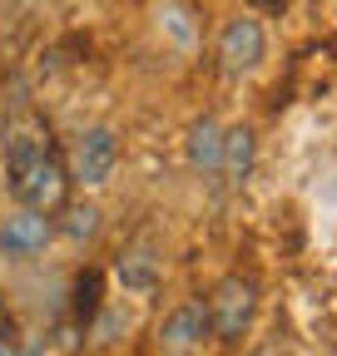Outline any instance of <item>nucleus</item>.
Here are the masks:
<instances>
[{
    "label": "nucleus",
    "instance_id": "1",
    "mask_svg": "<svg viewBox=\"0 0 337 356\" xmlns=\"http://www.w3.org/2000/svg\"><path fill=\"white\" fill-rule=\"evenodd\" d=\"M6 188L20 208L60 213L70 203V168L60 163V154H40V159H25L15 168H6Z\"/></svg>",
    "mask_w": 337,
    "mask_h": 356
},
{
    "label": "nucleus",
    "instance_id": "2",
    "mask_svg": "<svg viewBox=\"0 0 337 356\" xmlns=\"http://www.w3.org/2000/svg\"><path fill=\"white\" fill-rule=\"evenodd\" d=\"M253 312H258V282L248 273H228L208 292V332L219 341H238L253 327Z\"/></svg>",
    "mask_w": 337,
    "mask_h": 356
},
{
    "label": "nucleus",
    "instance_id": "3",
    "mask_svg": "<svg viewBox=\"0 0 337 356\" xmlns=\"http://www.w3.org/2000/svg\"><path fill=\"white\" fill-rule=\"evenodd\" d=\"M114 163H119V134L95 124V129H79L75 134V149H70V184H84V188H104L114 178Z\"/></svg>",
    "mask_w": 337,
    "mask_h": 356
},
{
    "label": "nucleus",
    "instance_id": "4",
    "mask_svg": "<svg viewBox=\"0 0 337 356\" xmlns=\"http://www.w3.org/2000/svg\"><path fill=\"white\" fill-rule=\"evenodd\" d=\"M55 243V218L35 213V208H15L6 222H0V252L10 262H30Z\"/></svg>",
    "mask_w": 337,
    "mask_h": 356
},
{
    "label": "nucleus",
    "instance_id": "5",
    "mask_svg": "<svg viewBox=\"0 0 337 356\" xmlns=\"http://www.w3.org/2000/svg\"><path fill=\"white\" fill-rule=\"evenodd\" d=\"M263 55H268L263 25L253 20V15L228 20V30L219 35V60H224V70H228V74H253V70L263 65Z\"/></svg>",
    "mask_w": 337,
    "mask_h": 356
},
{
    "label": "nucleus",
    "instance_id": "6",
    "mask_svg": "<svg viewBox=\"0 0 337 356\" xmlns=\"http://www.w3.org/2000/svg\"><path fill=\"white\" fill-rule=\"evenodd\" d=\"M203 337H208V302H203V297L179 302V307L164 317V327H159L164 356H194V351L203 346Z\"/></svg>",
    "mask_w": 337,
    "mask_h": 356
},
{
    "label": "nucleus",
    "instance_id": "7",
    "mask_svg": "<svg viewBox=\"0 0 337 356\" xmlns=\"http://www.w3.org/2000/svg\"><path fill=\"white\" fill-rule=\"evenodd\" d=\"M40 154H55V139H50V124L40 114H20L6 124V134H0V159H6V168L25 163V159H40Z\"/></svg>",
    "mask_w": 337,
    "mask_h": 356
},
{
    "label": "nucleus",
    "instance_id": "8",
    "mask_svg": "<svg viewBox=\"0 0 337 356\" xmlns=\"http://www.w3.org/2000/svg\"><path fill=\"white\" fill-rule=\"evenodd\" d=\"M114 277H119L124 292H154L159 277H164V252H159L154 243H130V248H119Z\"/></svg>",
    "mask_w": 337,
    "mask_h": 356
},
{
    "label": "nucleus",
    "instance_id": "9",
    "mask_svg": "<svg viewBox=\"0 0 337 356\" xmlns=\"http://www.w3.org/2000/svg\"><path fill=\"white\" fill-rule=\"evenodd\" d=\"M253 154H258V139H253V129L238 124V129H224V159H219V173L228 188H243L248 173H253Z\"/></svg>",
    "mask_w": 337,
    "mask_h": 356
},
{
    "label": "nucleus",
    "instance_id": "10",
    "mask_svg": "<svg viewBox=\"0 0 337 356\" xmlns=\"http://www.w3.org/2000/svg\"><path fill=\"white\" fill-rule=\"evenodd\" d=\"M100 307H104V273H100V267H84V273L75 277V287H70L75 327H90L100 317Z\"/></svg>",
    "mask_w": 337,
    "mask_h": 356
},
{
    "label": "nucleus",
    "instance_id": "11",
    "mask_svg": "<svg viewBox=\"0 0 337 356\" xmlns=\"http://www.w3.org/2000/svg\"><path fill=\"white\" fill-rule=\"evenodd\" d=\"M219 159H224V129L214 119H198L189 129V163H194V173H219Z\"/></svg>",
    "mask_w": 337,
    "mask_h": 356
},
{
    "label": "nucleus",
    "instance_id": "12",
    "mask_svg": "<svg viewBox=\"0 0 337 356\" xmlns=\"http://www.w3.org/2000/svg\"><path fill=\"white\" fill-rule=\"evenodd\" d=\"M95 233H100V208H90V203L65 208V238H75V243H90Z\"/></svg>",
    "mask_w": 337,
    "mask_h": 356
},
{
    "label": "nucleus",
    "instance_id": "13",
    "mask_svg": "<svg viewBox=\"0 0 337 356\" xmlns=\"http://www.w3.org/2000/svg\"><path fill=\"white\" fill-rule=\"evenodd\" d=\"M248 6H258V10H278L283 0H248Z\"/></svg>",
    "mask_w": 337,
    "mask_h": 356
},
{
    "label": "nucleus",
    "instance_id": "14",
    "mask_svg": "<svg viewBox=\"0 0 337 356\" xmlns=\"http://www.w3.org/2000/svg\"><path fill=\"white\" fill-rule=\"evenodd\" d=\"M0 356H10V337H6V327H0Z\"/></svg>",
    "mask_w": 337,
    "mask_h": 356
}]
</instances>
